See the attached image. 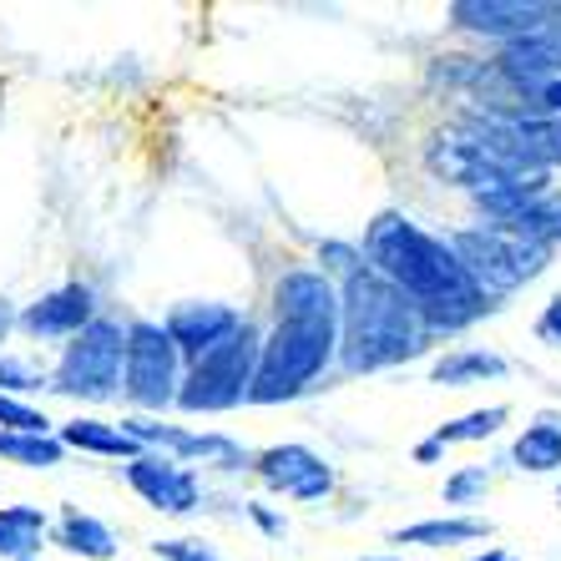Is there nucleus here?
I'll use <instances>...</instances> for the list:
<instances>
[{
    "label": "nucleus",
    "instance_id": "nucleus-1",
    "mask_svg": "<svg viewBox=\"0 0 561 561\" xmlns=\"http://www.w3.org/2000/svg\"><path fill=\"white\" fill-rule=\"evenodd\" d=\"M365 263L385 284H394L425 313L431 334H456V329L476 324L491 304L466 274V263L445 238L425 233L405 213H379L365 228Z\"/></svg>",
    "mask_w": 561,
    "mask_h": 561
},
{
    "label": "nucleus",
    "instance_id": "nucleus-2",
    "mask_svg": "<svg viewBox=\"0 0 561 561\" xmlns=\"http://www.w3.org/2000/svg\"><path fill=\"white\" fill-rule=\"evenodd\" d=\"M425 313L400 294L394 284L365 268L350 284H340V365L350 375H375V369L405 365L431 344Z\"/></svg>",
    "mask_w": 561,
    "mask_h": 561
},
{
    "label": "nucleus",
    "instance_id": "nucleus-3",
    "mask_svg": "<svg viewBox=\"0 0 561 561\" xmlns=\"http://www.w3.org/2000/svg\"><path fill=\"white\" fill-rule=\"evenodd\" d=\"M340 354V324H313V319H278L274 334H263L259 369L249 385V405H284L304 394L313 379Z\"/></svg>",
    "mask_w": 561,
    "mask_h": 561
},
{
    "label": "nucleus",
    "instance_id": "nucleus-4",
    "mask_svg": "<svg viewBox=\"0 0 561 561\" xmlns=\"http://www.w3.org/2000/svg\"><path fill=\"white\" fill-rule=\"evenodd\" d=\"M259 350H263V334L243 319L233 340H222L218 350H208L203 359H193L178 385V405L187 415H218V410H233L249 400V385H253V369H259Z\"/></svg>",
    "mask_w": 561,
    "mask_h": 561
},
{
    "label": "nucleus",
    "instance_id": "nucleus-5",
    "mask_svg": "<svg viewBox=\"0 0 561 561\" xmlns=\"http://www.w3.org/2000/svg\"><path fill=\"white\" fill-rule=\"evenodd\" d=\"M456 259L466 263V274L476 278L485 299H501V294H516L522 284H531L541 268H547L551 253L536 249V243H522L516 233L496 228V222H476V228H460V233L445 238Z\"/></svg>",
    "mask_w": 561,
    "mask_h": 561
},
{
    "label": "nucleus",
    "instance_id": "nucleus-6",
    "mask_svg": "<svg viewBox=\"0 0 561 561\" xmlns=\"http://www.w3.org/2000/svg\"><path fill=\"white\" fill-rule=\"evenodd\" d=\"M122 365H127V329L112 319H92L77 340L66 344L61 365L51 375L56 394H77V400H117L122 394Z\"/></svg>",
    "mask_w": 561,
    "mask_h": 561
},
{
    "label": "nucleus",
    "instance_id": "nucleus-7",
    "mask_svg": "<svg viewBox=\"0 0 561 561\" xmlns=\"http://www.w3.org/2000/svg\"><path fill=\"white\" fill-rule=\"evenodd\" d=\"M183 354L168 340V329L152 319H131L127 324V365H122V394L137 410H168L178 405V375Z\"/></svg>",
    "mask_w": 561,
    "mask_h": 561
},
{
    "label": "nucleus",
    "instance_id": "nucleus-8",
    "mask_svg": "<svg viewBox=\"0 0 561 561\" xmlns=\"http://www.w3.org/2000/svg\"><path fill=\"white\" fill-rule=\"evenodd\" d=\"M496 66H501V77L511 81V92L516 96L531 92V87H541V81H557L561 77V5H551V15L536 31L506 41Z\"/></svg>",
    "mask_w": 561,
    "mask_h": 561
},
{
    "label": "nucleus",
    "instance_id": "nucleus-9",
    "mask_svg": "<svg viewBox=\"0 0 561 561\" xmlns=\"http://www.w3.org/2000/svg\"><path fill=\"white\" fill-rule=\"evenodd\" d=\"M127 485L147 501V506L172 511V516H187V511L203 506V481H197V470L178 466L172 456H137V460H127Z\"/></svg>",
    "mask_w": 561,
    "mask_h": 561
},
{
    "label": "nucleus",
    "instance_id": "nucleus-10",
    "mask_svg": "<svg viewBox=\"0 0 561 561\" xmlns=\"http://www.w3.org/2000/svg\"><path fill=\"white\" fill-rule=\"evenodd\" d=\"M253 470L263 476V485L284 491L288 501H324L334 491V470L313 456L309 445H274L253 460Z\"/></svg>",
    "mask_w": 561,
    "mask_h": 561
},
{
    "label": "nucleus",
    "instance_id": "nucleus-11",
    "mask_svg": "<svg viewBox=\"0 0 561 561\" xmlns=\"http://www.w3.org/2000/svg\"><path fill=\"white\" fill-rule=\"evenodd\" d=\"M168 340L178 344V354H187V365L193 359H203L208 350H218L222 340H233L238 329H243V313L233 309V304H178V309L168 313Z\"/></svg>",
    "mask_w": 561,
    "mask_h": 561
},
{
    "label": "nucleus",
    "instance_id": "nucleus-12",
    "mask_svg": "<svg viewBox=\"0 0 561 561\" xmlns=\"http://www.w3.org/2000/svg\"><path fill=\"white\" fill-rule=\"evenodd\" d=\"M551 15L547 0H456L450 5V21L460 31H476V36H496V41H516L526 31H536Z\"/></svg>",
    "mask_w": 561,
    "mask_h": 561
},
{
    "label": "nucleus",
    "instance_id": "nucleus-13",
    "mask_svg": "<svg viewBox=\"0 0 561 561\" xmlns=\"http://www.w3.org/2000/svg\"><path fill=\"white\" fill-rule=\"evenodd\" d=\"M122 431L131 435L137 445L157 440L162 450H172V460L183 466V460H208L218 470H243L249 466V450L228 435H193V431H172V425H147V420H127Z\"/></svg>",
    "mask_w": 561,
    "mask_h": 561
},
{
    "label": "nucleus",
    "instance_id": "nucleus-14",
    "mask_svg": "<svg viewBox=\"0 0 561 561\" xmlns=\"http://www.w3.org/2000/svg\"><path fill=\"white\" fill-rule=\"evenodd\" d=\"M92 288L87 284H66L51 288L46 299H36L26 313H21V329L31 340H77L81 329L92 324Z\"/></svg>",
    "mask_w": 561,
    "mask_h": 561
},
{
    "label": "nucleus",
    "instance_id": "nucleus-15",
    "mask_svg": "<svg viewBox=\"0 0 561 561\" xmlns=\"http://www.w3.org/2000/svg\"><path fill=\"white\" fill-rule=\"evenodd\" d=\"M278 319H313V324H340V284H329L319 268H294L274 284Z\"/></svg>",
    "mask_w": 561,
    "mask_h": 561
},
{
    "label": "nucleus",
    "instance_id": "nucleus-16",
    "mask_svg": "<svg viewBox=\"0 0 561 561\" xmlns=\"http://www.w3.org/2000/svg\"><path fill=\"white\" fill-rule=\"evenodd\" d=\"M481 536H491V522H481V516H431L415 526H394L390 541L394 547H466Z\"/></svg>",
    "mask_w": 561,
    "mask_h": 561
},
{
    "label": "nucleus",
    "instance_id": "nucleus-17",
    "mask_svg": "<svg viewBox=\"0 0 561 561\" xmlns=\"http://www.w3.org/2000/svg\"><path fill=\"white\" fill-rule=\"evenodd\" d=\"M511 365L496 350H450L431 365V385L445 390H466V385H485V379H506Z\"/></svg>",
    "mask_w": 561,
    "mask_h": 561
},
{
    "label": "nucleus",
    "instance_id": "nucleus-18",
    "mask_svg": "<svg viewBox=\"0 0 561 561\" xmlns=\"http://www.w3.org/2000/svg\"><path fill=\"white\" fill-rule=\"evenodd\" d=\"M511 466L531 470V476H547V470H561V420L541 415L531 420L516 440H511Z\"/></svg>",
    "mask_w": 561,
    "mask_h": 561
},
{
    "label": "nucleus",
    "instance_id": "nucleus-19",
    "mask_svg": "<svg viewBox=\"0 0 561 561\" xmlns=\"http://www.w3.org/2000/svg\"><path fill=\"white\" fill-rule=\"evenodd\" d=\"M61 445H77V450H92V456H127V460L142 456V445L131 440L122 425H102V420H71V425H61Z\"/></svg>",
    "mask_w": 561,
    "mask_h": 561
},
{
    "label": "nucleus",
    "instance_id": "nucleus-20",
    "mask_svg": "<svg viewBox=\"0 0 561 561\" xmlns=\"http://www.w3.org/2000/svg\"><path fill=\"white\" fill-rule=\"evenodd\" d=\"M496 228H506V233H516L522 243H536V249H557L561 243V197L547 193L541 203H531L526 213H516V218L496 222Z\"/></svg>",
    "mask_w": 561,
    "mask_h": 561
},
{
    "label": "nucleus",
    "instance_id": "nucleus-21",
    "mask_svg": "<svg viewBox=\"0 0 561 561\" xmlns=\"http://www.w3.org/2000/svg\"><path fill=\"white\" fill-rule=\"evenodd\" d=\"M61 547L71 551V557L106 561L112 551H117V536H112V526H106V522L87 516V511H66V516H61Z\"/></svg>",
    "mask_w": 561,
    "mask_h": 561
},
{
    "label": "nucleus",
    "instance_id": "nucleus-22",
    "mask_svg": "<svg viewBox=\"0 0 561 561\" xmlns=\"http://www.w3.org/2000/svg\"><path fill=\"white\" fill-rule=\"evenodd\" d=\"M0 456L15 460V466H26V470H51V466H61L66 445L56 440V435H15V431H0Z\"/></svg>",
    "mask_w": 561,
    "mask_h": 561
},
{
    "label": "nucleus",
    "instance_id": "nucleus-23",
    "mask_svg": "<svg viewBox=\"0 0 561 561\" xmlns=\"http://www.w3.org/2000/svg\"><path fill=\"white\" fill-rule=\"evenodd\" d=\"M511 420V410L506 405H491V410H470V415H460V420H450V425H440V431L431 435L435 445H470V440H491V435L501 431Z\"/></svg>",
    "mask_w": 561,
    "mask_h": 561
},
{
    "label": "nucleus",
    "instance_id": "nucleus-24",
    "mask_svg": "<svg viewBox=\"0 0 561 561\" xmlns=\"http://www.w3.org/2000/svg\"><path fill=\"white\" fill-rule=\"evenodd\" d=\"M319 274L329 278V284H350L354 274H365V249H354V243H340V238H329V243H319Z\"/></svg>",
    "mask_w": 561,
    "mask_h": 561
},
{
    "label": "nucleus",
    "instance_id": "nucleus-25",
    "mask_svg": "<svg viewBox=\"0 0 561 561\" xmlns=\"http://www.w3.org/2000/svg\"><path fill=\"white\" fill-rule=\"evenodd\" d=\"M491 491V470L485 466H460L450 481H445V506H470L476 496Z\"/></svg>",
    "mask_w": 561,
    "mask_h": 561
},
{
    "label": "nucleus",
    "instance_id": "nucleus-26",
    "mask_svg": "<svg viewBox=\"0 0 561 561\" xmlns=\"http://www.w3.org/2000/svg\"><path fill=\"white\" fill-rule=\"evenodd\" d=\"M46 425H51V420L41 415V410L21 405V400H11V394H0V431H15V435H46Z\"/></svg>",
    "mask_w": 561,
    "mask_h": 561
},
{
    "label": "nucleus",
    "instance_id": "nucleus-27",
    "mask_svg": "<svg viewBox=\"0 0 561 561\" xmlns=\"http://www.w3.org/2000/svg\"><path fill=\"white\" fill-rule=\"evenodd\" d=\"M41 385H46V375L31 359H15L0 350V390H41Z\"/></svg>",
    "mask_w": 561,
    "mask_h": 561
},
{
    "label": "nucleus",
    "instance_id": "nucleus-28",
    "mask_svg": "<svg viewBox=\"0 0 561 561\" xmlns=\"http://www.w3.org/2000/svg\"><path fill=\"white\" fill-rule=\"evenodd\" d=\"M41 547V536L26 531V526H11V522H0V557H15V561H31Z\"/></svg>",
    "mask_w": 561,
    "mask_h": 561
},
{
    "label": "nucleus",
    "instance_id": "nucleus-29",
    "mask_svg": "<svg viewBox=\"0 0 561 561\" xmlns=\"http://www.w3.org/2000/svg\"><path fill=\"white\" fill-rule=\"evenodd\" d=\"M152 551L162 561H213V551L203 547V541H193V536H178V541H152Z\"/></svg>",
    "mask_w": 561,
    "mask_h": 561
},
{
    "label": "nucleus",
    "instance_id": "nucleus-30",
    "mask_svg": "<svg viewBox=\"0 0 561 561\" xmlns=\"http://www.w3.org/2000/svg\"><path fill=\"white\" fill-rule=\"evenodd\" d=\"M536 334H541L551 350H561V294L547 304V309H541V319H536Z\"/></svg>",
    "mask_w": 561,
    "mask_h": 561
},
{
    "label": "nucleus",
    "instance_id": "nucleus-31",
    "mask_svg": "<svg viewBox=\"0 0 561 561\" xmlns=\"http://www.w3.org/2000/svg\"><path fill=\"white\" fill-rule=\"evenodd\" d=\"M0 522H11V526H26V531H46V516H41L36 506H0Z\"/></svg>",
    "mask_w": 561,
    "mask_h": 561
},
{
    "label": "nucleus",
    "instance_id": "nucleus-32",
    "mask_svg": "<svg viewBox=\"0 0 561 561\" xmlns=\"http://www.w3.org/2000/svg\"><path fill=\"white\" fill-rule=\"evenodd\" d=\"M243 511H249V516H253V522H259L268 536H284V531H288V526H284V516H274V511H268V506H259V501H249V506H243Z\"/></svg>",
    "mask_w": 561,
    "mask_h": 561
},
{
    "label": "nucleus",
    "instance_id": "nucleus-33",
    "mask_svg": "<svg viewBox=\"0 0 561 561\" xmlns=\"http://www.w3.org/2000/svg\"><path fill=\"white\" fill-rule=\"evenodd\" d=\"M440 456H445V450H440L435 440H420V445H415V460H420V466H435Z\"/></svg>",
    "mask_w": 561,
    "mask_h": 561
},
{
    "label": "nucleus",
    "instance_id": "nucleus-34",
    "mask_svg": "<svg viewBox=\"0 0 561 561\" xmlns=\"http://www.w3.org/2000/svg\"><path fill=\"white\" fill-rule=\"evenodd\" d=\"M11 324H15V313H11V304L0 299V340H5V334H11Z\"/></svg>",
    "mask_w": 561,
    "mask_h": 561
},
{
    "label": "nucleus",
    "instance_id": "nucleus-35",
    "mask_svg": "<svg viewBox=\"0 0 561 561\" xmlns=\"http://www.w3.org/2000/svg\"><path fill=\"white\" fill-rule=\"evenodd\" d=\"M470 561H516V557H506V551L491 547V551H481V557H470Z\"/></svg>",
    "mask_w": 561,
    "mask_h": 561
},
{
    "label": "nucleus",
    "instance_id": "nucleus-36",
    "mask_svg": "<svg viewBox=\"0 0 561 561\" xmlns=\"http://www.w3.org/2000/svg\"><path fill=\"white\" fill-rule=\"evenodd\" d=\"M365 561H405V557H365Z\"/></svg>",
    "mask_w": 561,
    "mask_h": 561
},
{
    "label": "nucleus",
    "instance_id": "nucleus-37",
    "mask_svg": "<svg viewBox=\"0 0 561 561\" xmlns=\"http://www.w3.org/2000/svg\"><path fill=\"white\" fill-rule=\"evenodd\" d=\"M557 501H561V485H557Z\"/></svg>",
    "mask_w": 561,
    "mask_h": 561
},
{
    "label": "nucleus",
    "instance_id": "nucleus-38",
    "mask_svg": "<svg viewBox=\"0 0 561 561\" xmlns=\"http://www.w3.org/2000/svg\"><path fill=\"white\" fill-rule=\"evenodd\" d=\"M213 561H218V557H213Z\"/></svg>",
    "mask_w": 561,
    "mask_h": 561
},
{
    "label": "nucleus",
    "instance_id": "nucleus-39",
    "mask_svg": "<svg viewBox=\"0 0 561 561\" xmlns=\"http://www.w3.org/2000/svg\"><path fill=\"white\" fill-rule=\"evenodd\" d=\"M31 561H36V557H31Z\"/></svg>",
    "mask_w": 561,
    "mask_h": 561
}]
</instances>
